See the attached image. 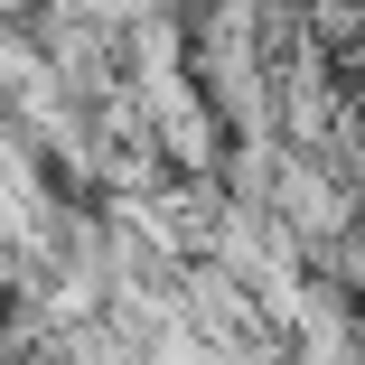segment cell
I'll return each instance as SVG.
<instances>
[{
	"label": "cell",
	"instance_id": "obj_1",
	"mask_svg": "<svg viewBox=\"0 0 365 365\" xmlns=\"http://www.w3.org/2000/svg\"><path fill=\"white\" fill-rule=\"evenodd\" d=\"M272 215L290 225V244H300L309 262H328V244L346 235V215H356V187H346L328 160H309V150H290V140H281V169H272Z\"/></svg>",
	"mask_w": 365,
	"mask_h": 365
},
{
	"label": "cell",
	"instance_id": "obj_2",
	"mask_svg": "<svg viewBox=\"0 0 365 365\" xmlns=\"http://www.w3.org/2000/svg\"><path fill=\"white\" fill-rule=\"evenodd\" d=\"M38 356H56V365H140L150 346H140V337L94 300V309H76V319H56V328L38 337Z\"/></svg>",
	"mask_w": 365,
	"mask_h": 365
}]
</instances>
